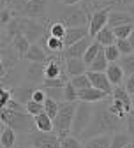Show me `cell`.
<instances>
[{
	"label": "cell",
	"instance_id": "1",
	"mask_svg": "<svg viewBox=\"0 0 134 148\" xmlns=\"http://www.w3.org/2000/svg\"><path fill=\"white\" fill-rule=\"evenodd\" d=\"M124 125V120L117 115H113L109 111V104H102L99 108L93 109V116L92 122L88 125V129L85 131V134L81 136L85 141L95 136H104V134H111L115 131H120Z\"/></svg>",
	"mask_w": 134,
	"mask_h": 148
},
{
	"label": "cell",
	"instance_id": "2",
	"mask_svg": "<svg viewBox=\"0 0 134 148\" xmlns=\"http://www.w3.org/2000/svg\"><path fill=\"white\" fill-rule=\"evenodd\" d=\"M14 18H32L37 21H48V0H2Z\"/></svg>",
	"mask_w": 134,
	"mask_h": 148
},
{
	"label": "cell",
	"instance_id": "3",
	"mask_svg": "<svg viewBox=\"0 0 134 148\" xmlns=\"http://www.w3.org/2000/svg\"><path fill=\"white\" fill-rule=\"evenodd\" d=\"M0 123H4L16 132H30L32 125H35L34 116L28 111H16L9 108H0Z\"/></svg>",
	"mask_w": 134,
	"mask_h": 148
},
{
	"label": "cell",
	"instance_id": "4",
	"mask_svg": "<svg viewBox=\"0 0 134 148\" xmlns=\"http://www.w3.org/2000/svg\"><path fill=\"white\" fill-rule=\"evenodd\" d=\"M76 108L78 102H62L58 115L53 120L55 122V132L60 138H65L72 132V123H74V115H76Z\"/></svg>",
	"mask_w": 134,
	"mask_h": 148
},
{
	"label": "cell",
	"instance_id": "5",
	"mask_svg": "<svg viewBox=\"0 0 134 148\" xmlns=\"http://www.w3.org/2000/svg\"><path fill=\"white\" fill-rule=\"evenodd\" d=\"M58 18H60L58 21H62L67 28L69 27H87V23L90 21V16L87 14L85 7L81 4H78V5H65L60 11Z\"/></svg>",
	"mask_w": 134,
	"mask_h": 148
},
{
	"label": "cell",
	"instance_id": "6",
	"mask_svg": "<svg viewBox=\"0 0 134 148\" xmlns=\"http://www.w3.org/2000/svg\"><path fill=\"white\" fill-rule=\"evenodd\" d=\"M93 116V108L90 102H78V108H76V115H74V123H72V136L76 138H81L85 134V131L88 129L90 122Z\"/></svg>",
	"mask_w": 134,
	"mask_h": 148
},
{
	"label": "cell",
	"instance_id": "7",
	"mask_svg": "<svg viewBox=\"0 0 134 148\" xmlns=\"http://www.w3.org/2000/svg\"><path fill=\"white\" fill-rule=\"evenodd\" d=\"M46 23L32 20V18H18V27H20V34L27 35V39L35 44L37 41H41L46 35Z\"/></svg>",
	"mask_w": 134,
	"mask_h": 148
},
{
	"label": "cell",
	"instance_id": "8",
	"mask_svg": "<svg viewBox=\"0 0 134 148\" xmlns=\"http://www.w3.org/2000/svg\"><path fill=\"white\" fill-rule=\"evenodd\" d=\"M27 141L32 148H62V138L56 132H30Z\"/></svg>",
	"mask_w": 134,
	"mask_h": 148
},
{
	"label": "cell",
	"instance_id": "9",
	"mask_svg": "<svg viewBox=\"0 0 134 148\" xmlns=\"http://www.w3.org/2000/svg\"><path fill=\"white\" fill-rule=\"evenodd\" d=\"M109 12L111 9H101V11H95L92 16H90V21H88V32H90V37L92 39H95L97 37V34L108 27L109 23Z\"/></svg>",
	"mask_w": 134,
	"mask_h": 148
},
{
	"label": "cell",
	"instance_id": "10",
	"mask_svg": "<svg viewBox=\"0 0 134 148\" xmlns=\"http://www.w3.org/2000/svg\"><path fill=\"white\" fill-rule=\"evenodd\" d=\"M90 44H92L90 37H85V39L74 42L72 46H67V48L62 51V55H64L65 58H83L85 53H87V49L90 48Z\"/></svg>",
	"mask_w": 134,
	"mask_h": 148
},
{
	"label": "cell",
	"instance_id": "11",
	"mask_svg": "<svg viewBox=\"0 0 134 148\" xmlns=\"http://www.w3.org/2000/svg\"><path fill=\"white\" fill-rule=\"evenodd\" d=\"M25 78L30 83H44L46 79V67L41 62H30L25 69Z\"/></svg>",
	"mask_w": 134,
	"mask_h": 148
},
{
	"label": "cell",
	"instance_id": "12",
	"mask_svg": "<svg viewBox=\"0 0 134 148\" xmlns=\"http://www.w3.org/2000/svg\"><path fill=\"white\" fill-rule=\"evenodd\" d=\"M87 74H88V78H90L93 88H99V90L106 92V94H109V95L113 94V88H115V86L111 85V81H109V78H108L106 72H93V71H88Z\"/></svg>",
	"mask_w": 134,
	"mask_h": 148
},
{
	"label": "cell",
	"instance_id": "13",
	"mask_svg": "<svg viewBox=\"0 0 134 148\" xmlns=\"http://www.w3.org/2000/svg\"><path fill=\"white\" fill-rule=\"evenodd\" d=\"M37 88L32 86V83H21V85H18V86H12V97L18 101V102H21L27 106L28 101H32V95H34V92Z\"/></svg>",
	"mask_w": 134,
	"mask_h": 148
},
{
	"label": "cell",
	"instance_id": "14",
	"mask_svg": "<svg viewBox=\"0 0 134 148\" xmlns=\"http://www.w3.org/2000/svg\"><path fill=\"white\" fill-rule=\"evenodd\" d=\"M64 62H65V72H67L69 79L87 72V62L83 58H65L64 57Z\"/></svg>",
	"mask_w": 134,
	"mask_h": 148
},
{
	"label": "cell",
	"instance_id": "15",
	"mask_svg": "<svg viewBox=\"0 0 134 148\" xmlns=\"http://www.w3.org/2000/svg\"><path fill=\"white\" fill-rule=\"evenodd\" d=\"M85 37H90L88 27H69V28H67V34H65V37H64L65 48H67V46H72L74 42L85 39Z\"/></svg>",
	"mask_w": 134,
	"mask_h": 148
},
{
	"label": "cell",
	"instance_id": "16",
	"mask_svg": "<svg viewBox=\"0 0 134 148\" xmlns=\"http://www.w3.org/2000/svg\"><path fill=\"white\" fill-rule=\"evenodd\" d=\"M108 95H109V94H106V92H102V90H99V88H93V86L78 92L80 101H83V102H90V104L99 102V101H104Z\"/></svg>",
	"mask_w": 134,
	"mask_h": 148
},
{
	"label": "cell",
	"instance_id": "17",
	"mask_svg": "<svg viewBox=\"0 0 134 148\" xmlns=\"http://www.w3.org/2000/svg\"><path fill=\"white\" fill-rule=\"evenodd\" d=\"M134 23V16L131 12H125V11H111L109 12V27L115 28V27H122V25H131Z\"/></svg>",
	"mask_w": 134,
	"mask_h": 148
},
{
	"label": "cell",
	"instance_id": "18",
	"mask_svg": "<svg viewBox=\"0 0 134 148\" xmlns=\"http://www.w3.org/2000/svg\"><path fill=\"white\" fill-rule=\"evenodd\" d=\"M41 44H43L44 49L49 51V53H62V51L65 49V42H64V39H58V37L49 35V32L41 39Z\"/></svg>",
	"mask_w": 134,
	"mask_h": 148
},
{
	"label": "cell",
	"instance_id": "19",
	"mask_svg": "<svg viewBox=\"0 0 134 148\" xmlns=\"http://www.w3.org/2000/svg\"><path fill=\"white\" fill-rule=\"evenodd\" d=\"M106 74H108V78H109L113 86H120L122 81H124V76H125V72H124V69L118 62H111L106 69Z\"/></svg>",
	"mask_w": 134,
	"mask_h": 148
},
{
	"label": "cell",
	"instance_id": "20",
	"mask_svg": "<svg viewBox=\"0 0 134 148\" xmlns=\"http://www.w3.org/2000/svg\"><path fill=\"white\" fill-rule=\"evenodd\" d=\"M11 46H12V49H14L18 55H20V57H23V58H25V55L28 53V49H30L32 42L27 39V35H23V34H18V35H14V37H12Z\"/></svg>",
	"mask_w": 134,
	"mask_h": 148
},
{
	"label": "cell",
	"instance_id": "21",
	"mask_svg": "<svg viewBox=\"0 0 134 148\" xmlns=\"http://www.w3.org/2000/svg\"><path fill=\"white\" fill-rule=\"evenodd\" d=\"M34 120H35V129L37 131H43V132H53L55 131V122L46 111H43L41 115L34 116Z\"/></svg>",
	"mask_w": 134,
	"mask_h": 148
},
{
	"label": "cell",
	"instance_id": "22",
	"mask_svg": "<svg viewBox=\"0 0 134 148\" xmlns=\"http://www.w3.org/2000/svg\"><path fill=\"white\" fill-rule=\"evenodd\" d=\"M95 41H97L101 46H113V44H117V35H115V32H113V28L108 25V27H104L99 34H97V37H95Z\"/></svg>",
	"mask_w": 134,
	"mask_h": 148
},
{
	"label": "cell",
	"instance_id": "23",
	"mask_svg": "<svg viewBox=\"0 0 134 148\" xmlns=\"http://www.w3.org/2000/svg\"><path fill=\"white\" fill-rule=\"evenodd\" d=\"M25 58H27L28 62H41V64H44V62L48 60V55H46V49H44L43 46L32 44L30 49H28V53L25 55Z\"/></svg>",
	"mask_w": 134,
	"mask_h": 148
},
{
	"label": "cell",
	"instance_id": "24",
	"mask_svg": "<svg viewBox=\"0 0 134 148\" xmlns=\"http://www.w3.org/2000/svg\"><path fill=\"white\" fill-rule=\"evenodd\" d=\"M83 148H111V136L104 134V136H95L87 139V143L83 145Z\"/></svg>",
	"mask_w": 134,
	"mask_h": 148
},
{
	"label": "cell",
	"instance_id": "25",
	"mask_svg": "<svg viewBox=\"0 0 134 148\" xmlns=\"http://www.w3.org/2000/svg\"><path fill=\"white\" fill-rule=\"evenodd\" d=\"M0 143H2V148H14V145H16V131L14 129L4 125L2 134H0Z\"/></svg>",
	"mask_w": 134,
	"mask_h": 148
},
{
	"label": "cell",
	"instance_id": "26",
	"mask_svg": "<svg viewBox=\"0 0 134 148\" xmlns=\"http://www.w3.org/2000/svg\"><path fill=\"white\" fill-rule=\"evenodd\" d=\"M109 62L106 58V53H104V48L101 49V53L97 55V58H95L90 65H88V71H93V72H106Z\"/></svg>",
	"mask_w": 134,
	"mask_h": 148
},
{
	"label": "cell",
	"instance_id": "27",
	"mask_svg": "<svg viewBox=\"0 0 134 148\" xmlns=\"http://www.w3.org/2000/svg\"><path fill=\"white\" fill-rule=\"evenodd\" d=\"M131 138L132 136L129 132H115L111 136V148H124V146H127L129 143H132Z\"/></svg>",
	"mask_w": 134,
	"mask_h": 148
},
{
	"label": "cell",
	"instance_id": "28",
	"mask_svg": "<svg viewBox=\"0 0 134 148\" xmlns=\"http://www.w3.org/2000/svg\"><path fill=\"white\" fill-rule=\"evenodd\" d=\"M129 95H131V94L127 92V88H125V86H115V88H113V94H111V97H113V99L122 101L125 106L132 108V106H131V104H132V99H131Z\"/></svg>",
	"mask_w": 134,
	"mask_h": 148
},
{
	"label": "cell",
	"instance_id": "29",
	"mask_svg": "<svg viewBox=\"0 0 134 148\" xmlns=\"http://www.w3.org/2000/svg\"><path fill=\"white\" fill-rule=\"evenodd\" d=\"M104 46H101L97 41H93L92 44H90V48L87 49V53H85V57H83V60L87 62V65H90L95 58H97V55L101 53V49H102Z\"/></svg>",
	"mask_w": 134,
	"mask_h": 148
},
{
	"label": "cell",
	"instance_id": "30",
	"mask_svg": "<svg viewBox=\"0 0 134 148\" xmlns=\"http://www.w3.org/2000/svg\"><path fill=\"white\" fill-rule=\"evenodd\" d=\"M118 64L122 65V69H124V72L127 74V76L134 74V53H131V55H122L120 60H118Z\"/></svg>",
	"mask_w": 134,
	"mask_h": 148
},
{
	"label": "cell",
	"instance_id": "31",
	"mask_svg": "<svg viewBox=\"0 0 134 148\" xmlns=\"http://www.w3.org/2000/svg\"><path fill=\"white\" fill-rule=\"evenodd\" d=\"M69 81L72 83L74 88H78V90H85V88H90L92 86V81H90V78H88L87 72L85 74H80V76H76V78H71Z\"/></svg>",
	"mask_w": 134,
	"mask_h": 148
},
{
	"label": "cell",
	"instance_id": "32",
	"mask_svg": "<svg viewBox=\"0 0 134 148\" xmlns=\"http://www.w3.org/2000/svg\"><path fill=\"white\" fill-rule=\"evenodd\" d=\"M49 35H53V37H58V39H64L65 37V34H67V27L62 23V21H53L51 25H49Z\"/></svg>",
	"mask_w": 134,
	"mask_h": 148
},
{
	"label": "cell",
	"instance_id": "33",
	"mask_svg": "<svg viewBox=\"0 0 134 148\" xmlns=\"http://www.w3.org/2000/svg\"><path fill=\"white\" fill-rule=\"evenodd\" d=\"M78 88H74L71 81H67V85L64 86V101L65 102H76V101H80L78 97Z\"/></svg>",
	"mask_w": 134,
	"mask_h": 148
},
{
	"label": "cell",
	"instance_id": "34",
	"mask_svg": "<svg viewBox=\"0 0 134 148\" xmlns=\"http://www.w3.org/2000/svg\"><path fill=\"white\" fill-rule=\"evenodd\" d=\"M60 104L62 102H58V101H55V99H46L44 101V111H46V113L55 120L56 118V115H58V109H60Z\"/></svg>",
	"mask_w": 134,
	"mask_h": 148
},
{
	"label": "cell",
	"instance_id": "35",
	"mask_svg": "<svg viewBox=\"0 0 134 148\" xmlns=\"http://www.w3.org/2000/svg\"><path fill=\"white\" fill-rule=\"evenodd\" d=\"M132 30H134V23H131V25H122V27H115V28H113L115 35H117V39H129L131 34H132Z\"/></svg>",
	"mask_w": 134,
	"mask_h": 148
},
{
	"label": "cell",
	"instance_id": "36",
	"mask_svg": "<svg viewBox=\"0 0 134 148\" xmlns=\"http://www.w3.org/2000/svg\"><path fill=\"white\" fill-rule=\"evenodd\" d=\"M104 53H106V58H108L109 64H111V62H118L120 57H122V53H120V49L117 48V44H113V46H104Z\"/></svg>",
	"mask_w": 134,
	"mask_h": 148
},
{
	"label": "cell",
	"instance_id": "37",
	"mask_svg": "<svg viewBox=\"0 0 134 148\" xmlns=\"http://www.w3.org/2000/svg\"><path fill=\"white\" fill-rule=\"evenodd\" d=\"M60 146H62V148H83L80 138H76V136H72V134L62 138V145H60Z\"/></svg>",
	"mask_w": 134,
	"mask_h": 148
},
{
	"label": "cell",
	"instance_id": "38",
	"mask_svg": "<svg viewBox=\"0 0 134 148\" xmlns=\"http://www.w3.org/2000/svg\"><path fill=\"white\" fill-rule=\"evenodd\" d=\"M27 111L32 115V116H37V115H41L43 111H44V104L43 102H35L34 99L27 102Z\"/></svg>",
	"mask_w": 134,
	"mask_h": 148
},
{
	"label": "cell",
	"instance_id": "39",
	"mask_svg": "<svg viewBox=\"0 0 134 148\" xmlns=\"http://www.w3.org/2000/svg\"><path fill=\"white\" fill-rule=\"evenodd\" d=\"M43 90L46 92V95L49 99H55V101H62L64 99V88H49V86H43Z\"/></svg>",
	"mask_w": 134,
	"mask_h": 148
},
{
	"label": "cell",
	"instance_id": "40",
	"mask_svg": "<svg viewBox=\"0 0 134 148\" xmlns=\"http://www.w3.org/2000/svg\"><path fill=\"white\" fill-rule=\"evenodd\" d=\"M14 20V14L9 7H2V11H0V23H2V27L5 28L11 21Z\"/></svg>",
	"mask_w": 134,
	"mask_h": 148
},
{
	"label": "cell",
	"instance_id": "41",
	"mask_svg": "<svg viewBox=\"0 0 134 148\" xmlns=\"http://www.w3.org/2000/svg\"><path fill=\"white\" fill-rule=\"evenodd\" d=\"M67 78H55V79H44L43 86H49V88H64L67 85Z\"/></svg>",
	"mask_w": 134,
	"mask_h": 148
},
{
	"label": "cell",
	"instance_id": "42",
	"mask_svg": "<svg viewBox=\"0 0 134 148\" xmlns=\"http://www.w3.org/2000/svg\"><path fill=\"white\" fill-rule=\"evenodd\" d=\"M117 48L120 49L122 55H131V53H134V48H132V44H131L129 39H118V41H117Z\"/></svg>",
	"mask_w": 134,
	"mask_h": 148
},
{
	"label": "cell",
	"instance_id": "43",
	"mask_svg": "<svg viewBox=\"0 0 134 148\" xmlns=\"http://www.w3.org/2000/svg\"><path fill=\"white\" fill-rule=\"evenodd\" d=\"M12 99V88L4 86L2 92H0V108H5L9 104V101Z\"/></svg>",
	"mask_w": 134,
	"mask_h": 148
},
{
	"label": "cell",
	"instance_id": "44",
	"mask_svg": "<svg viewBox=\"0 0 134 148\" xmlns=\"http://www.w3.org/2000/svg\"><path fill=\"white\" fill-rule=\"evenodd\" d=\"M32 99H34L35 102H43V104H44V101L48 99V95H46V92L43 90V86H41V88H37V90L34 92V95H32Z\"/></svg>",
	"mask_w": 134,
	"mask_h": 148
},
{
	"label": "cell",
	"instance_id": "45",
	"mask_svg": "<svg viewBox=\"0 0 134 148\" xmlns=\"http://www.w3.org/2000/svg\"><path fill=\"white\" fill-rule=\"evenodd\" d=\"M125 129H127V132L131 136H134V113L127 115V118H125Z\"/></svg>",
	"mask_w": 134,
	"mask_h": 148
},
{
	"label": "cell",
	"instance_id": "46",
	"mask_svg": "<svg viewBox=\"0 0 134 148\" xmlns=\"http://www.w3.org/2000/svg\"><path fill=\"white\" fill-rule=\"evenodd\" d=\"M125 88H127V92L131 95H134V74H131V76H127V79H125V85H124Z\"/></svg>",
	"mask_w": 134,
	"mask_h": 148
},
{
	"label": "cell",
	"instance_id": "47",
	"mask_svg": "<svg viewBox=\"0 0 134 148\" xmlns=\"http://www.w3.org/2000/svg\"><path fill=\"white\" fill-rule=\"evenodd\" d=\"M62 2H64V5H78L83 0H62Z\"/></svg>",
	"mask_w": 134,
	"mask_h": 148
},
{
	"label": "cell",
	"instance_id": "48",
	"mask_svg": "<svg viewBox=\"0 0 134 148\" xmlns=\"http://www.w3.org/2000/svg\"><path fill=\"white\" fill-rule=\"evenodd\" d=\"M129 41H131V44H132V48H134V30H132V34H131V37H129Z\"/></svg>",
	"mask_w": 134,
	"mask_h": 148
},
{
	"label": "cell",
	"instance_id": "49",
	"mask_svg": "<svg viewBox=\"0 0 134 148\" xmlns=\"http://www.w3.org/2000/svg\"><path fill=\"white\" fill-rule=\"evenodd\" d=\"M124 148H134V143H129L127 146H124Z\"/></svg>",
	"mask_w": 134,
	"mask_h": 148
},
{
	"label": "cell",
	"instance_id": "50",
	"mask_svg": "<svg viewBox=\"0 0 134 148\" xmlns=\"http://www.w3.org/2000/svg\"><path fill=\"white\" fill-rule=\"evenodd\" d=\"M131 106H132V113H134V97H132V104Z\"/></svg>",
	"mask_w": 134,
	"mask_h": 148
}]
</instances>
